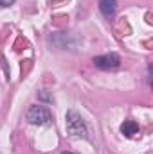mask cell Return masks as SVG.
Instances as JSON below:
<instances>
[{
  "label": "cell",
  "instance_id": "6",
  "mask_svg": "<svg viewBox=\"0 0 153 154\" xmlns=\"http://www.w3.org/2000/svg\"><path fill=\"white\" fill-rule=\"evenodd\" d=\"M117 9V0H99V11L106 16V18H112Z\"/></svg>",
  "mask_w": 153,
  "mask_h": 154
},
{
  "label": "cell",
  "instance_id": "3",
  "mask_svg": "<svg viewBox=\"0 0 153 154\" xmlns=\"http://www.w3.org/2000/svg\"><path fill=\"white\" fill-rule=\"evenodd\" d=\"M94 65L101 70H117L121 66V59L117 54H103L94 57Z\"/></svg>",
  "mask_w": 153,
  "mask_h": 154
},
{
  "label": "cell",
  "instance_id": "7",
  "mask_svg": "<svg viewBox=\"0 0 153 154\" xmlns=\"http://www.w3.org/2000/svg\"><path fill=\"white\" fill-rule=\"evenodd\" d=\"M16 0H0V7H9V5H13Z\"/></svg>",
  "mask_w": 153,
  "mask_h": 154
},
{
  "label": "cell",
  "instance_id": "9",
  "mask_svg": "<svg viewBox=\"0 0 153 154\" xmlns=\"http://www.w3.org/2000/svg\"><path fill=\"white\" fill-rule=\"evenodd\" d=\"M63 154H74V152H63Z\"/></svg>",
  "mask_w": 153,
  "mask_h": 154
},
{
  "label": "cell",
  "instance_id": "4",
  "mask_svg": "<svg viewBox=\"0 0 153 154\" xmlns=\"http://www.w3.org/2000/svg\"><path fill=\"white\" fill-rule=\"evenodd\" d=\"M54 36H58V38L63 39V41L54 43V45L60 47V48H76V45L79 43V39H77L74 34H69V32H54Z\"/></svg>",
  "mask_w": 153,
  "mask_h": 154
},
{
  "label": "cell",
  "instance_id": "2",
  "mask_svg": "<svg viewBox=\"0 0 153 154\" xmlns=\"http://www.w3.org/2000/svg\"><path fill=\"white\" fill-rule=\"evenodd\" d=\"M65 127H67V133L70 136H77V138H81V136L85 138L86 136V124L81 118V115H77L76 111H67Z\"/></svg>",
  "mask_w": 153,
  "mask_h": 154
},
{
  "label": "cell",
  "instance_id": "1",
  "mask_svg": "<svg viewBox=\"0 0 153 154\" xmlns=\"http://www.w3.org/2000/svg\"><path fill=\"white\" fill-rule=\"evenodd\" d=\"M25 118H27V122H29L31 125H49V124H52V120H54V116L49 111V108H45V106H41V104L31 106V108L27 109Z\"/></svg>",
  "mask_w": 153,
  "mask_h": 154
},
{
  "label": "cell",
  "instance_id": "8",
  "mask_svg": "<svg viewBox=\"0 0 153 154\" xmlns=\"http://www.w3.org/2000/svg\"><path fill=\"white\" fill-rule=\"evenodd\" d=\"M40 99H43V100H47V102H52V97H49V95H45V93H40Z\"/></svg>",
  "mask_w": 153,
  "mask_h": 154
},
{
  "label": "cell",
  "instance_id": "5",
  "mask_svg": "<svg viewBox=\"0 0 153 154\" xmlns=\"http://www.w3.org/2000/svg\"><path fill=\"white\" fill-rule=\"evenodd\" d=\"M139 131H141V129H139V124H137L135 120H124V122L121 124V133H122L126 138L135 136Z\"/></svg>",
  "mask_w": 153,
  "mask_h": 154
}]
</instances>
